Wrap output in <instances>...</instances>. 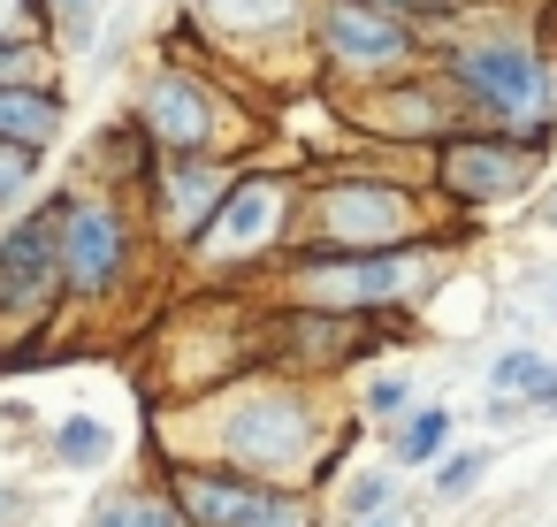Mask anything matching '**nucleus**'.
<instances>
[{"label":"nucleus","mask_w":557,"mask_h":527,"mask_svg":"<svg viewBox=\"0 0 557 527\" xmlns=\"http://www.w3.org/2000/svg\"><path fill=\"white\" fill-rule=\"evenodd\" d=\"M450 77H458V93H466L488 123H504V131H519V138H534V131L549 123V77H542V62H534L527 39L488 32V39L458 47Z\"/></svg>","instance_id":"nucleus-1"},{"label":"nucleus","mask_w":557,"mask_h":527,"mask_svg":"<svg viewBox=\"0 0 557 527\" xmlns=\"http://www.w3.org/2000/svg\"><path fill=\"white\" fill-rule=\"evenodd\" d=\"M306 443H313L306 397L298 390H252V397H237V413L222 428V466H237V474H252V481L275 489L283 466L306 458Z\"/></svg>","instance_id":"nucleus-2"},{"label":"nucleus","mask_w":557,"mask_h":527,"mask_svg":"<svg viewBox=\"0 0 557 527\" xmlns=\"http://www.w3.org/2000/svg\"><path fill=\"white\" fill-rule=\"evenodd\" d=\"M62 222H70V199L0 230V314H32L62 291Z\"/></svg>","instance_id":"nucleus-3"},{"label":"nucleus","mask_w":557,"mask_h":527,"mask_svg":"<svg viewBox=\"0 0 557 527\" xmlns=\"http://www.w3.org/2000/svg\"><path fill=\"white\" fill-rule=\"evenodd\" d=\"M329 245H306L298 260H344V253H397V237L412 230V207L389 184H336L321 199Z\"/></svg>","instance_id":"nucleus-4"},{"label":"nucleus","mask_w":557,"mask_h":527,"mask_svg":"<svg viewBox=\"0 0 557 527\" xmlns=\"http://www.w3.org/2000/svg\"><path fill=\"white\" fill-rule=\"evenodd\" d=\"M123 260H131L123 215L108 199H70V222H62V291L70 298H115Z\"/></svg>","instance_id":"nucleus-5"},{"label":"nucleus","mask_w":557,"mask_h":527,"mask_svg":"<svg viewBox=\"0 0 557 527\" xmlns=\"http://www.w3.org/2000/svg\"><path fill=\"white\" fill-rule=\"evenodd\" d=\"M527 161H534L527 138H450V146H443V192L466 199V207L511 199V192L527 184Z\"/></svg>","instance_id":"nucleus-6"},{"label":"nucleus","mask_w":557,"mask_h":527,"mask_svg":"<svg viewBox=\"0 0 557 527\" xmlns=\"http://www.w3.org/2000/svg\"><path fill=\"white\" fill-rule=\"evenodd\" d=\"M313 275V298H329L336 314H359V306H389L405 283H412V253H344V260H298Z\"/></svg>","instance_id":"nucleus-7"},{"label":"nucleus","mask_w":557,"mask_h":527,"mask_svg":"<svg viewBox=\"0 0 557 527\" xmlns=\"http://www.w3.org/2000/svg\"><path fill=\"white\" fill-rule=\"evenodd\" d=\"M146 138L169 154V161H207V138H214V108L199 100L191 77H153L146 85Z\"/></svg>","instance_id":"nucleus-8"},{"label":"nucleus","mask_w":557,"mask_h":527,"mask_svg":"<svg viewBox=\"0 0 557 527\" xmlns=\"http://www.w3.org/2000/svg\"><path fill=\"white\" fill-rule=\"evenodd\" d=\"M169 489H176V504H184L191 527H245L260 512V497H268V481H252L237 466H176Z\"/></svg>","instance_id":"nucleus-9"},{"label":"nucleus","mask_w":557,"mask_h":527,"mask_svg":"<svg viewBox=\"0 0 557 527\" xmlns=\"http://www.w3.org/2000/svg\"><path fill=\"white\" fill-rule=\"evenodd\" d=\"M321 39L344 62H359V70H382V62H405L412 54V32L389 9H374V0H336V9L321 16Z\"/></svg>","instance_id":"nucleus-10"},{"label":"nucleus","mask_w":557,"mask_h":527,"mask_svg":"<svg viewBox=\"0 0 557 527\" xmlns=\"http://www.w3.org/2000/svg\"><path fill=\"white\" fill-rule=\"evenodd\" d=\"M222 199H230V176L214 161H169V184H161V222L199 245L214 222H222Z\"/></svg>","instance_id":"nucleus-11"},{"label":"nucleus","mask_w":557,"mask_h":527,"mask_svg":"<svg viewBox=\"0 0 557 527\" xmlns=\"http://www.w3.org/2000/svg\"><path fill=\"white\" fill-rule=\"evenodd\" d=\"M283 192L268 184V176H252V184H230V199H222V222L207 230L214 245H237V253H252L275 222H283V207H275Z\"/></svg>","instance_id":"nucleus-12"},{"label":"nucleus","mask_w":557,"mask_h":527,"mask_svg":"<svg viewBox=\"0 0 557 527\" xmlns=\"http://www.w3.org/2000/svg\"><path fill=\"white\" fill-rule=\"evenodd\" d=\"M85 527H191V519H184V504H176L169 481H131V489L100 497Z\"/></svg>","instance_id":"nucleus-13"},{"label":"nucleus","mask_w":557,"mask_h":527,"mask_svg":"<svg viewBox=\"0 0 557 527\" xmlns=\"http://www.w3.org/2000/svg\"><path fill=\"white\" fill-rule=\"evenodd\" d=\"M54 131H62V100L32 93V85H0V146L39 154V138H54Z\"/></svg>","instance_id":"nucleus-14"},{"label":"nucleus","mask_w":557,"mask_h":527,"mask_svg":"<svg viewBox=\"0 0 557 527\" xmlns=\"http://www.w3.org/2000/svg\"><path fill=\"white\" fill-rule=\"evenodd\" d=\"M443 451H450V413H443V405H420V413L397 420V436H389V458H397L405 474L443 466Z\"/></svg>","instance_id":"nucleus-15"},{"label":"nucleus","mask_w":557,"mask_h":527,"mask_svg":"<svg viewBox=\"0 0 557 527\" xmlns=\"http://www.w3.org/2000/svg\"><path fill=\"white\" fill-rule=\"evenodd\" d=\"M54 458H62L70 474H92V466H108V458H115V436H108V420H92V413H70V420H54Z\"/></svg>","instance_id":"nucleus-16"},{"label":"nucleus","mask_w":557,"mask_h":527,"mask_svg":"<svg viewBox=\"0 0 557 527\" xmlns=\"http://www.w3.org/2000/svg\"><path fill=\"white\" fill-rule=\"evenodd\" d=\"M549 367H557V359H542L534 344H519V352H504V359L488 367V397H527V405H534V390H542Z\"/></svg>","instance_id":"nucleus-17"},{"label":"nucleus","mask_w":557,"mask_h":527,"mask_svg":"<svg viewBox=\"0 0 557 527\" xmlns=\"http://www.w3.org/2000/svg\"><path fill=\"white\" fill-rule=\"evenodd\" d=\"M382 512H397V474L389 466H359L344 481V519H382Z\"/></svg>","instance_id":"nucleus-18"},{"label":"nucleus","mask_w":557,"mask_h":527,"mask_svg":"<svg viewBox=\"0 0 557 527\" xmlns=\"http://www.w3.org/2000/svg\"><path fill=\"white\" fill-rule=\"evenodd\" d=\"M359 413H367V420H412L420 405H412V382H405V375H374L367 397H359Z\"/></svg>","instance_id":"nucleus-19"},{"label":"nucleus","mask_w":557,"mask_h":527,"mask_svg":"<svg viewBox=\"0 0 557 527\" xmlns=\"http://www.w3.org/2000/svg\"><path fill=\"white\" fill-rule=\"evenodd\" d=\"M488 458H496L488 443H481V451H450V458L435 466V497H466V489H473V481L488 474Z\"/></svg>","instance_id":"nucleus-20"},{"label":"nucleus","mask_w":557,"mask_h":527,"mask_svg":"<svg viewBox=\"0 0 557 527\" xmlns=\"http://www.w3.org/2000/svg\"><path fill=\"white\" fill-rule=\"evenodd\" d=\"M32 169H39V154H32V146H0V207H9V199L32 184Z\"/></svg>","instance_id":"nucleus-21"},{"label":"nucleus","mask_w":557,"mask_h":527,"mask_svg":"<svg viewBox=\"0 0 557 527\" xmlns=\"http://www.w3.org/2000/svg\"><path fill=\"white\" fill-rule=\"evenodd\" d=\"M245 527H306V504H298L290 489H268V497H260V512H252Z\"/></svg>","instance_id":"nucleus-22"},{"label":"nucleus","mask_w":557,"mask_h":527,"mask_svg":"<svg viewBox=\"0 0 557 527\" xmlns=\"http://www.w3.org/2000/svg\"><path fill=\"white\" fill-rule=\"evenodd\" d=\"M374 9H389V16H450L466 0H374Z\"/></svg>","instance_id":"nucleus-23"},{"label":"nucleus","mask_w":557,"mask_h":527,"mask_svg":"<svg viewBox=\"0 0 557 527\" xmlns=\"http://www.w3.org/2000/svg\"><path fill=\"white\" fill-rule=\"evenodd\" d=\"M344 527H397V512H382V519H344Z\"/></svg>","instance_id":"nucleus-24"},{"label":"nucleus","mask_w":557,"mask_h":527,"mask_svg":"<svg viewBox=\"0 0 557 527\" xmlns=\"http://www.w3.org/2000/svg\"><path fill=\"white\" fill-rule=\"evenodd\" d=\"M9 504H16V489H9V481H0V519H9Z\"/></svg>","instance_id":"nucleus-25"},{"label":"nucleus","mask_w":557,"mask_h":527,"mask_svg":"<svg viewBox=\"0 0 557 527\" xmlns=\"http://www.w3.org/2000/svg\"><path fill=\"white\" fill-rule=\"evenodd\" d=\"M542 215H549V222H557V199H549V207H542Z\"/></svg>","instance_id":"nucleus-26"},{"label":"nucleus","mask_w":557,"mask_h":527,"mask_svg":"<svg viewBox=\"0 0 557 527\" xmlns=\"http://www.w3.org/2000/svg\"><path fill=\"white\" fill-rule=\"evenodd\" d=\"M62 9H85V0H62Z\"/></svg>","instance_id":"nucleus-27"}]
</instances>
